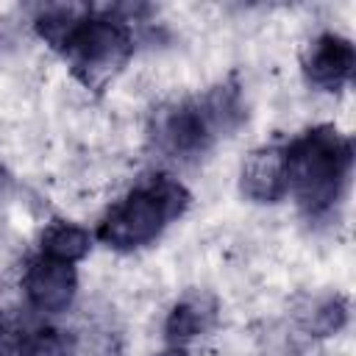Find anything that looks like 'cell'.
<instances>
[{
    "label": "cell",
    "mask_w": 356,
    "mask_h": 356,
    "mask_svg": "<svg viewBox=\"0 0 356 356\" xmlns=\"http://www.w3.org/2000/svg\"><path fill=\"white\" fill-rule=\"evenodd\" d=\"M245 120V106L236 83H220L197 97L175 100L156 111L150 122L153 147L172 161L203 156L217 139L228 136Z\"/></svg>",
    "instance_id": "3957f363"
},
{
    "label": "cell",
    "mask_w": 356,
    "mask_h": 356,
    "mask_svg": "<svg viewBox=\"0 0 356 356\" xmlns=\"http://www.w3.org/2000/svg\"><path fill=\"white\" fill-rule=\"evenodd\" d=\"M189 206L186 186L167 172H153L120 197L100 220L97 239L120 253L153 245L164 228L178 220Z\"/></svg>",
    "instance_id": "277c9868"
},
{
    "label": "cell",
    "mask_w": 356,
    "mask_h": 356,
    "mask_svg": "<svg viewBox=\"0 0 356 356\" xmlns=\"http://www.w3.org/2000/svg\"><path fill=\"white\" fill-rule=\"evenodd\" d=\"M348 320V303L342 298H320V300H312V306L300 314V323L309 334L314 337H328V334H337Z\"/></svg>",
    "instance_id": "8fae6325"
},
{
    "label": "cell",
    "mask_w": 356,
    "mask_h": 356,
    "mask_svg": "<svg viewBox=\"0 0 356 356\" xmlns=\"http://www.w3.org/2000/svg\"><path fill=\"white\" fill-rule=\"evenodd\" d=\"M92 248V234L70 220H53L44 225L42 236H39V253L50 256V259H61V261H81Z\"/></svg>",
    "instance_id": "30bf717a"
},
{
    "label": "cell",
    "mask_w": 356,
    "mask_h": 356,
    "mask_svg": "<svg viewBox=\"0 0 356 356\" xmlns=\"http://www.w3.org/2000/svg\"><path fill=\"white\" fill-rule=\"evenodd\" d=\"M36 31L86 89H103L134 56V31L120 8L47 6L36 17Z\"/></svg>",
    "instance_id": "6da1fadb"
},
{
    "label": "cell",
    "mask_w": 356,
    "mask_h": 356,
    "mask_svg": "<svg viewBox=\"0 0 356 356\" xmlns=\"http://www.w3.org/2000/svg\"><path fill=\"white\" fill-rule=\"evenodd\" d=\"M78 292L75 264L36 253L22 270V295L36 314H61L72 306Z\"/></svg>",
    "instance_id": "5b68a950"
},
{
    "label": "cell",
    "mask_w": 356,
    "mask_h": 356,
    "mask_svg": "<svg viewBox=\"0 0 356 356\" xmlns=\"http://www.w3.org/2000/svg\"><path fill=\"white\" fill-rule=\"evenodd\" d=\"M303 75L320 92H337L350 83L356 70V50L353 42L342 33L325 31L314 36L303 50Z\"/></svg>",
    "instance_id": "8992f818"
},
{
    "label": "cell",
    "mask_w": 356,
    "mask_h": 356,
    "mask_svg": "<svg viewBox=\"0 0 356 356\" xmlns=\"http://www.w3.org/2000/svg\"><path fill=\"white\" fill-rule=\"evenodd\" d=\"M217 317V303L206 292H189L184 295L167 314L164 323V339L172 353L186 350L197 337H203Z\"/></svg>",
    "instance_id": "ba28073f"
},
{
    "label": "cell",
    "mask_w": 356,
    "mask_h": 356,
    "mask_svg": "<svg viewBox=\"0 0 356 356\" xmlns=\"http://www.w3.org/2000/svg\"><path fill=\"white\" fill-rule=\"evenodd\" d=\"M286 156V186L298 209L312 220L325 217L342 200L350 167L353 147L345 134L334 125H314L284 145Z\"/></svg>",
    "instance_id": "7a4b0ae2"
},
{
    "label": "cell",
    "mask_w": 356,
    "mask_h": 356,
    "mask_svg": "<svg viewBox=\"0 0 356 356\" xmlns=\"http://www.w3.org/2000/svg\"><path fill=\"white\" fill-rule=\"evenodd\" d=\"M239 189L253 203H278L286 197V156L281 145H261L242 161Z\"/></svg>",
    "instance_id": "52a82bcc"
},
{
    "label": "cell",
    "mask_w": 356,
    "mask_h": 356,
    "mask_svg": "<svg viewBox=\"0 0 356 356\" xmlns=\"http://www.w3.org/2000/svg\"><path fill=\"white\" fill-rule=\"evenodd\" d=\"M36 317V312L0 309V356H36L50 334Z\"/></svg>",
    "instance_id": "9c48e42d"
},
{
    "label": "cell",
    "mask_w": 356,
    "mask_h": 356,
    "mask_svg": "<svg viewBox=\"0 0 356 356\" xmlns=\"http://www.w3.org/2000/svg\"><path fill=\"white\" fill-rule=\"evenodd\" d=\"M6 184H8V175H6V170L0 167V195L6 192Z\"/></svg>",
    "instance_id": "7c38bea8"
}]
</instances>
